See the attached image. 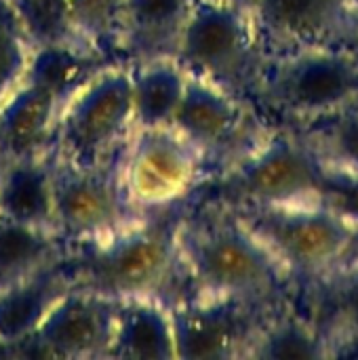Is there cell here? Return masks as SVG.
I'll use <instances>...</instances> for the list:
<instances>
[{
  "instance_id": "obj_1",
  "label": "cell",
  "mask_w": 358,
  "mask_h": 360,
  "mask_svg": "<svg viewBox=\"0 0 358 360\" xmlns=\"http://www.w3.org/2000/svg\"><path fill=\"white\" fill-rule=\"evenodd\" d=\"M175 245L186 295L279 304L298 293L253 230L217 198L196 213L179 215Z\"/></svg>"
},
{
  "instance_id": "obj_2",
  "label": "cell",
  "mask_w": 358,
  "mask_h": 360,
  "mask_svg": "<svg viewBox=\"0 0 358 360\" xmlns=\"http://www.w3.org/2000/svg\"><path fill=\"white\" fill-rule=\"evenodd\" d=\"M179 215L169 211L118 230L116 234L68 251L74 285L112 297H158L167 304L186 295L177 259L175 228Z\"/></svg>"
},
{
  "instance_id": "obj_3",
  "label": "cell",
  "mask_w": 358,
  "mask_h": 360,
  "mask_svg": "<svg viewBox=\"0 0 358 360\" xmlns=\"http://www.w3.org/2000/svg\"><path fill=\"white\" fill-rule=\"evenodd\" d=\"M251 99L291 124L319 120L358 101V57L344 44L266 57Z\"/></svg>"
},
{
  "instance_id": "obj_4",
  "label": "cell",
  "mask_w": 358,
  "mask_h": 360,
  "mask_svg": "<svg viewBox=\"0 0 358 360\" xmlns=\"http://www.w3.org/2000/svg\"><path fill=\"white\" fill-rule=\"evenodd\" d=\"M175 61L186 74L251 99L266 61L251 11L196 0L179 36Z\"/></svg>"
},
{
  "instance_id": "obj_5",
  "label": "cell",
  "mask_w": 358,
  "mask_h": 360,
  "mask_svg": "<svg viewBox=\"0 0 358 360\" xmlns=\"http://www.w3.org/2000/svg\"><path fill=\"white\" fill-rule=\"evenodd\" d=\"M217 200L236 209L323 205L327 171L293 127L270 133L217 175Z\"/></svg>"
},
{
  "instance_id": "obj_6",
  "label": "cell",
  "mask_w": 358,
  "mask_h": 360,
  "mask_svg": "<svg viewBox=\"0 0 358 360\" xmlns=\"http://www.w3.org/2000/svg\"><path fill=\"white\" fill-rule=\"evenodd\" d=\"M133 131L129 65L110 63L61 108L53 152L63 162L97 167L118 156Z\"/></svg>"
},
{
  "instance_id": "obj_7",
  "label": "cell",
  "mask_w": 358,
  "mask_h": 360,
  "mask_svg": "<svg viewBox=\"0 0 358 360\" xmlns=\"http://www.w3.org/2000/svg\"><path fill=\"white\" fill-rule=\"evenodd\" d=\"M232 209L298 285V291L331 274L350 240L352 224L325 205Z\"/></svg>"
},
{
  "instance_id": "obj_8",
  "label": "cell",
  "mask_w": 358,
  "mask_h": 360,
  "mask_svg": "<svg viewBox=\"0 0 358 360\" xmlns=\"http://www.w3.org/2000/svg\"><path fill=\"white\" fill-rule=\"evenodd\" d=\"M120 158L122 152L97 167H76L55 158V232L68 251L99 243L148 217L127 198Z\"/></svg>"
},
{
  "instance_id": "obj_9",
  "label": "cell",
  "mask_w": 358,
  "mask_h": 360,
  "mask_svg": "<svg viewBox=\"0 0 358 360\" xmlns=\"http://www.w3.org/2000/svg\"><path fill=\"white\" fill-rule=\"evenodd\" d=\"M171 127L203 154L207 177L234 167L270 133L251 99L190 74Z\"/></svg>"
},
{
  "instance_id": "obj_10",
  "label": "cell",
  "mask_w": 358,
  "mask_h": 360,
  "mask_svg": "<svg viewBox=\"0 0 358 360\" xmlns=\"http://www.w3.org/2000/svg\"><path fill=\"white\" fill-rule=\"evenodd\" d=\"M120 177L129 202L146 215L175 209L205 179L203 154L173 127L135 129L122 148Z\"/></svg>"
},
{
  "instance_id": "obj_11",
  "label": "cell",
  "mask_w": 358,
  "mask_h": 360,
  "mask_svg": "<svg viewBox=\"0 0 358 360\" xmlns=\"http://www.w3.org/2000/svg\"><path fill=\"white\" fill-rule=\"evenodd\" d=\"M285 302H251L238 297L184 295L169 302L175 359H249V352L268 321Z\"/></svg>"
},
{
  "instance_id": "obj_12",
  "label": "cell",
  "mask_w": 358,
  "mask_h": 360,
  "mask_svg": "<svg viewBox=\"0 0 358 360\" xmlns=\"http://www.w3.org/2000/svg\"><path fill=\"white\" fill-rule=\"evenodd\" d=\"M116 312V300L72 285L25 344L55 359H106Z\"/></svg>"
},
{
  "instance_id": "obj_13",
  "label": "cell",
  "mask_w": 358,
  "mask_h": 360,
  "mask_svg": "<svg viewBox=\"0 0 358 360\" xmlns=\"http://www.w3.org/2000/svg\"><path fill=\"white\" fill-rule=\"evenodd\" d=\"M354 6L344 0H257L251 8L266 57L348 42Z\"/></svg>"
},
{
  "instance_id": "obj_14",
  "label": "cell",
  "mask_w": 358,
  "mask_h": 360,
  "mask_svg": "<svg viewBox=\"0 0 358 360\" xmlns=\"http://www.w3.org/2000/svg\"><path fill=\"white\" fill-rule=\"evenodd\" d=\"M61 108L51 93L21 80L0 101V162L53 154Z\"/></svg>"
},
{
  "instance_id": "obj_15",
  "label": "cell",
  "mask_w": 358,
  "mask_h": 360,
  "mask_svg": "<svg viewBox=\"0 0 358 360\" xmlns=\"http://www.w3.org/2000/svg\"><path fill=\"white\" fill-rule=\"evenodd\" d=\"M196 0H124L120 59L127 65L175 57Z\"/></svg>"
},
{
  "instance_id": "obj_16",
  "label": "cell",
  "mask_w": 358,
  "mask_h": 360,
  "mask_svg": "<svg viewBox=\"0 0 358 360\" xmlns=\"http://www.w3.org/2000/svg\"><path fill=\"white\" fill-rule=\"evenodd\" d=\"M53 173L55 152L0 162V217L55 232Z\"/></svg>"
},
{
  "instance_id": "obj_17",
  "label": "cell",
  "mask_w": 358,
  "mask_h": 360,
  "mask_svg": "<svg viewBox=\"0 0 358 360\" xmlns=\"http://www.w3.org/2000/svg\"><path fill=\"white\" fill-rule=\"evenodd\" d=\"M65 259L0 291V348H19L32 340L51 308L74 285Z\"/></svg>"
},
{
  "instance_id": "obj_18",
  "label": "cell",
  "mask_w": 358,
  "mask_h": 360,
  "mask_svg": "<svg viewBox=\"0 0 358 360\" xmlns=\"http://www.w3.org/2000/svg\"><path fill=\"white\" fill-rule=\"evenodd\" d=\"M106 359L177 360L169 304L158 297L118 302L114 335Z\"/></svg>"
},
{
  "instance_id": "obj_19",
  "label": "cell",
  "mask_w": 358,
  "mask_h": 360,
  "mask_svg": "<svg viewBox=\"0 0 358 360\" xmlns=\"http://www.w3.org/2000/svg\"><path fill=\"white\" fill-rule=\"evenodd\" d=\"M135 129L171 127L186 91L188 74L175 57L129 65Z\"/></svg>"
},
{
  "instance_id": "obj_20",
  "label": "cell",
  "mask_w": 358,
  "mask_h": 360,
  "mask_svg": "<svg viewBox=\"0 0 358 360\" xmlns=\"http://www.w3.org/2000/svg\"><path fill=\"white\" fill-rule=\"evenodd\" d=\"M249 359H329V342L317 321L291 297L268 316Z\"/></svg>"
},
{
  "instance_id": "obj_21",
  "label": "cell",
  "mask_w": 358,
  "mask_h": 360,
  "mask_svg": "<svg viewBox=\"0 0 358 360\" xmlns=\"http://www.w3.org/2000/svg\"><path fill=\"white\" fill-rule=\"evenodd\" d=\"M65 257L68 249L55 232L0 217V291Z\"/></svg>"
},
{
  "instance_id": "obj_22",
  "label": "cell",
  "mask_w": 358,
  "mask_h": 360,
  "mask_svg": "<svg viewBox=\"0 0 358 360\" xmlns=\"http://www.w3.org/2000/svg\"><path fill=\"white\" fill-rule=\"evenodd\" d=\"M110 63L112 61L82 46H72V44L38 46L32 49L23 80L44 89L61 105H65V101L89 78H93L101 68Z\"/></svg>"
},
{
  "instance_id": "obj_23",
  "label": "cell",
  "mask_w": 358,
  "mask_h": 360,
  "mask_svg": "<svg viewBox=\"0 0 358 360\" xmlns=\"http://www.w3.org/2000/svg\"><path fill=\"white\" fill-rule=\"evenodd\" d=\"M289 127L298 131L325 171L358 175V101L319 120Z\"/></svg>"
},
{
  "instance_id": "obj_24",
  "label": "cell",
  "mask_w": 358,
  "mask_h": 360,
  "mask_svg": "<svg viewBox=\"0 0 358 360\" xmlns=\"http://www.w3.org/2000/svg\"><path fill=\"white\" fill-rule=\"evenodd\" d=\"M70 17L80 42L112 63L120 59L124 0H68Z\"/></svg>"
},
{
  "instance_id": "obj_25",
  "label": "cell",
  "mask_w": 358,
  "mask_h": 360,
  "mask_svg": "<svg viewBox=\"0 0 358 360\" xmlns=\"http://www.w3.org/2000/svg\"><path fill=\"white\" fill-rule=\"evenodd\" d=\"M32 49L72 44L87 49L72 23L68 0H8ZM91 51V49H89Z\"/></svg>"
},
{
  "instance_id": "obj_26",
  "label": "cell",
  "mask_w": 358,
  "mask_h": 360,
  "mask_svg": "<svg viewBox=\"0 0 358 360\" xmlns=\"http://www.w3.org/2000/svg\"><path fill=\"white\" fill-rule=\"evenodd\" d=\"M32 46L11 8L0 0V101L23 80Z\"/></svg>"
},
{
  "instance_id": "obj_27",
  "label": "cell",
  "mask_w": 358,
  "mask_h": 360,
  "mask_svg": "<svg viewBox=\"0 0 358 360\" xmlns=\"http://www.w3.org/2000/svg\"><path fill=\"white\" fill-rule=\"evenodd\" d=\"M323 205L346 221L358 224V175L327 171Z\"/></svg>"
},
{
  "instance_id": "obj_28",
  "label": "cell",
  "mask_w": 358,
  "mask_h": 360,
  "mask_svg": "<svg viewBox=\"0 0 358 360\" xmlns=\"http://www.w3.org/2000/svg\"><path fill=\"white\" fill-rule=\"evenodd\" d=\"M338 268H358V224H352L350 230V240L346 245V251L340 259ZM335 268V270H338Z\"/></svg>"
},
{
  "instance_id": "obj_29",
  "label": "cell",
  "mask_w": 358,
  "mask_h": 360,
  "mask_svg": "<svg viewBox=\"0 0 358 360\" xmlns=\"http://www.w3.org/2000/svg\"><path fill=\"white\" fill-rule=\"evenodd\" d=\"M346 46L358 57V0L354 2V11H352V21H350V34H348V42Z\"/></svg>"
},
{
  "instance_id": "obj_30",
  "label": "cell",
  "mask_w": 358,
  "mask_h": 360,
  "mask_svg": "<svg viewBox=\"0 0 358 360\" xmlns=\"http://www.w3.org/2000/svg\"><path fill=\"white\" fill-rule=\"evenodd\" d=\"M217 2H224V4H230V6H238V8H247L251 11L255 6L257 0H217Z\"/></svg>"
}]
</instances>
